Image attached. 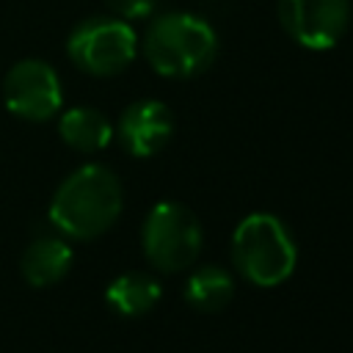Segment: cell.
Instances as JSON below:
<instances>
[{
    "label": "cell",
    "mask_w": 353,
    "mask_h": 353,
    "mask_svg": "<svg viewBox=\"0 0 353 353\" xmlns=\"http://www.w3.org/2000/svg\"><path fill=\"white\" fill-rule=\"evenodd\" d=\"M105 6L113 11V17L132 22V19H146L154 11L157 0H105Z\"/></svg>",
    "instance_id": "4fadbf2b"
},
{
    "label": "cell",
    "mask_w": 353,
    "mask_h": 353,
    "mask_svg": "<svg viewBox=\"0 0 353 353\" xmlns=\"http://www.w3.org/2000/svg\"><path fill=\"white\" fill-rule=\"evenodd\" d=\"M121 212V182L102 165L88 163L72 171L50 201V223L74 240H91L108 232Z\"/></svg>",
    "instance_id": "6da1fadb"
},
{
    "label": "cell",
    "mask_w": 353,
    "mask_h": 353,
    "mask_svg": "<svg viewBox=\"0 0 353 353\" xmlns=\"http://www.w3.org/2000/svg\"><path fill=\"white\" fill-rule=\"evenodd\" d=\"M350 19H353V17H350Z\"/></svg>",
    "instance_id": "5bb4252c"
},
{
    "label": "cell",
    "mask_w": 353,
    "mask_h": 353,
    "mask_svg": "<svg viewBox=\"0 0 353 353\" xmlns=\"http://www.w3.org/2000/svg\"><path fill=\"white\" fill-rule=\"evenodd\" d=\"M141 240L146 259L157 270L176 273L196 262L201 251V226L193 210H188L185 204L160 201L149 210Z\"/></svg>",
    "instance_id": "5b68a950"
},
{
    "label": "cell",
    "mask_w": 353,
    "mask_h": 353,
    "mask_svg": "<svg viewBox=\"0 0 353 353\" xmlns=\"http://www.w3.org/2000/svg\"><path fill=\"white\" fill-rule=\"evenodd\" d=\"M138 52V36L127 19L88 17L77 22L66 39V55L72 63L94 77H113L124 72Z\"/></svg>",
    "instance_id": "277c9868"
},
{
    "label": "cell",
    "mask_w": 353,
    "mask_h": 353,
    "mask_svg": "<svg viewBox=\"0 0 353 353\" xmlns=\"http://www.w3.org/2000/svg\"><path fill=\"white\" fill-rule=\"evenodd\" d=\"M3 99L14 116L25 121H47L63 99L58 72L41 58H22L3 80Z\"/></svg>",
    "instance_id": "52a82bcc"
},
{
    "label": "cell",
    "mask_w": 353,
    "mask_h": 353,
    "mask_svg": "<svg viewBox=\"0 0 353 353\" xmlns=\"http://www.w3.org/2000/svg\"><path fill=\"white\" fill-rule=\"evenodd\" d=\"M234 295V281L232 276L218 268V265H204L199 268L185 287V298L193 309L199 312H221Z\"/></svg>",
    "instance_id": "7c38bea8"
},
{
    "label": "cell",
    "mask_w": 353,
    "mask_h": 353,
    "mask_svg": "<svg viewBox=\"0 0 353 353\" xmlns=\"http://www.w3.org/2000/svg\"><path fill=\"white\" fill-rule=\"evenodd\" d=\"M105 298L119 314L138 317V314H146L160 301V281L143 270H130L116 276L108 284Z\"/></svg>",
    "instance_id": "8fae6325"
},
{
    "label": "cell",
    "mask_w": 353,
    "mask_h": 353,
    "mask_svg": "<svg viewBox=\"0 0 353 353\" xmlns=\"http://www.w3.org/2000/svg\"><path fill=\"white\" fill-rule=\"evenodd\" d=\"M58 132H61L63 143L77 149V152H99L113 138V127H110L108 116L97 108L66 110L58 121Z\"/></svg>",
    "instance_id": "30bf717a"
},
{
    "label": "cell",
    "mask_w": 353,
    "mask_h": 353,
    "mask_svg": "<svg viewBox=\"0 0 353 353\" xmlns=\"http://www.w3.org/2000/svg\"><path fill=\"white\" fill-rule=\"evenodd\" d=\"M174 132V116L160 99H138L119 119V138L135 157L157 154Z\"/></svg>",
    "instance_id": "ba28073f"
},
{
    "label": "cell",
    "mask_w": 353,
    "mask_h": 353,
    "mask_svg": "<svg viewBox=\"0 0 353 353\" xmlns=\"http://www.w3.org/2000/svg\"><path fill=\"white\" fill-rule=\"evenodd\" d=\"M72 268V248L61 237H36L19 259L22 279L30 287H50L61 281Z\"/></svg>",
    "instance_id": "9c48e42d"
},
{
    "label": "cell",
    "mask_w": 353,
    "mask_h": 353,
    "mask_svg": "<svg viewBox=\"0 0 353 353\" xmlns=\"http://www.w3.org/2000/svg\"><path fill=\"white\" fill-rule=\"evenodd\" d=\"M143 55L163 77H193L212 66L218 55L215 28L188 11L157 14L143 33Z\"/></svg>",
    "instance_id": "7a4b0ae2"
},
{
    "label": "cell",
    "mask_w": 353,
    "mask_h": 353,
    "mask_svg": "<svg viewBox=\"0 0 353 353\" xmlns=\"http://www.w3.org/2000/svg\"><path fill=\"white\" fill-rule=\"evenodd\" d=\"M237 270L256 287H276L295 270V243L284 223L270 212L245 215L232 237Z\"/></svg>",
    "instance_id": "3957f363"
},
{
    "label": "cell",
    "mask_w": 353,
    "mask_h": 353,
    "mask_svg": "<svg viewBox=\"0 0 353 353\" xmlns=\"http://www.w3.org/2000/svg\"><path fill=\"white\" fill-rule=\"evenodd\" d=\"M350 0H279L284 33L306 50H331L350 25Z\"/></svg>",
    "instance_id": "8992f818"
}]
</instances>
